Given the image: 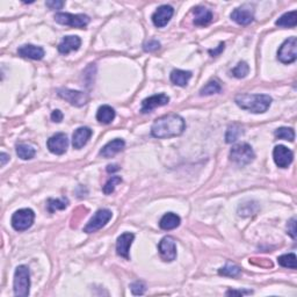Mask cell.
I'll return each mask as SVG.
<instances>
[{
  "label": "cell",
  "instance_id": "obj_1",
  "mask_svg": "<svg viewBox=\"0 0 297 297\" xmlns=\"http://www.w3.org/2000/svg\"><path fill=\"white\" fill-rule=\"evenodd\" d=\"M185 128V120L180 115H164L153 122L151 135L156 138H172L182 135Z\"/></svg>",
  "mask_w": 297,
  "mask_h": 297
},
{
  "label": "cell",
  "instance_id": "obj_2",
  "mask_svg": "<svg viewBox=\"0 0 297 297\" xmlns=\"http://www.w3.org/2000/svg\"><path fill=\"white\" fill-rule=\"evenodd\" d=\"M272 101V98L267 94H239L235 99L238 107L254 114H263L267 112Z\"/></svg>",
  "mask_w": 297,
  "mask_h": 297
},
{
  "label": "cell",
  "instance_id": "obj_3",
  "mask_svg": "<svg viewBox=\"0 0 297 297\" xmlns=\"http://www.w3.org/2000/svg\"><path fill=\"white\" fill-rule=\"evenodd\" d=\"M13 289L14 295L18 297H27L30 289V273L29 268L25 265L18 266L14 273V281H13Z\"/></svg>",
  "mask_w": 297,
  "mask_h": 297
},
{
  "label": "cell",
  "instance_id": "obj_4",
  "mask_svg": "<svg viewBox=\"0 0 297 297\" xmlns=\"http://www.w3.org/2000/svg\"><path fill=\"white\" fill-rule=\"evenodd\" d=\"M256 158L253 148L247 143H239L232 147L230 150V159L238 166H246Z\"/></svg>",
  "mask_w": 297,
  "mask_h": 297
},
{
  "label": "cell",
  "instance_id": "obj_5",
  "mask_svg": "<svg viewBox=\"0 0 297 297\" xmlns=\"http://www.w3.org/2000/svg\"><path fill=\"white\" fill-rule=\"evenodd\" d=\"M35 219V212L29 208L20 209L15 211L12 216L11 224L15 231H26L33 225Z\"/></svg>",
  "mask_w": 297,
  "mask_h": 297
},
{
  "label": "cell",
  "instance_id": "obj_6",
  "mask_svg": "<svg viewBox=\"0 0 297 297\" xmlns=\"http://www.w3.org/2000/svg\"><path fill=\"white\" fill-rule=\"evenodd\" d=\"M55 21L60 25L70 26L73 28H85L91 19L86 14H71V13H57Z\"/></svg>",
  "mask_w": 297,
  "mask_h": 297
},
{
  "label": "cell",
  "instance_id": "obj_7",
  "mask_svg": "<svg viewBox=\"0 0 297 297\" xmlns=\"http://www.w3.org/2000/svg\"><path fill=\"white\" fill-rule=\"evenodd\" d=\"M277 58L283 64L295 62L297 58V38L295 36L289 37L281 44L280 49L277 51Z\"/></svg>",
  "mask_w": 297,
  "mask_h": 297
},
{
  "label": "cell",
  "instance_id": "obj_8",
  "mask_svg": "<svg viewBox=\"0 0 297 297\" xmlns=\"http://www.w3.org/2000/svg\"><path fill=\"white\" fill-rule=\"evenodd\" d=\"M113 216V212L109 209H100L94 214V216L89 219V223L86 224V227L84 228V232L86 234H93L96 232L100 229L105 227L107 223L111 221Z\"/></svg>",
  "mask_w": 297,
  "mask_h": 297
},
{
  "label": "cell",
  "instance_id": "obj_9",
  "mask_svg": "<svg viewBox=\"0 0 297 297\" xmlns=\"http://www.w3.org/2000/svg\"><path fill=\"white\" fill-rule=\"evenodd\" d=\"M58 96L66 100L67 102H70L72 106H76V107H82V106L86 105L89 100V95L87 93L69 89H58Z\"/></svg>",
  "mask_w": 297,
  "mask_h": 297
},
{
  "label": "cell",
  "instance_id": "obj_10",
  "mask_svg": "<svg viewBox=\"0 0 297 297\" xmlns=\"http://www.w3.org/2000/svg\"><path fill=\"white\" fill-rule=\"evenodd\" d=\"M158 250H159V254L164 261H169V263H171V261L176 260L177 245L173 237H170V236L164 237L163 239L159 241Z\"/></svg>",
  "mask_w": 297,
  "mask_h": 297
},
{
  "label": "cell",
  "instance_id": "obj_11",
  "mask_svg": "<svg viewBox=\"0 0 297 297\" xmlns=\"http://www.w3.org/2000/svg\"><path fill=\"white\" fill-rule=\"evenodd\" d=\"M47 147L51 153L60 156V154L66 152L67 147H69V140H67V136L65 134L58 132V134L54 135V136H51L48 140Z\"/></svg>",
  "mask_w": 297,
  "mask_h": 297
},
{
  "label": "cell",
  "instance_id": "obj_12",
  "mask_svg": "<svg viewBox=\"0 0 297 297\" xmlns=\"http://www.w3.org/2000/svg\"><path fill=\"white\" fill-rule=\"evenodd\" d=\"M273 158L275 164L281 169H287L293 163V151L285 145H276L273 150Z\"/></svg>",
  "mask_w": 297,
  "mask_h": 297
},
{
  "label": "cell",
  "instance_id": "obj_13",
  "mask_svg": "<svg viewBox=\"0 0 297 297\" xmlns=\"http://www.w3.org/2000/svg\"><path fill=\"white\" fill-rule=\"evenodd\" d=\"M174 14V9L170 5H163L157 8V11L152 14V22L158 28H163L169 24Z\"/></svg>",
  "mask_w": 297,
  "mask_h": 297
},
{
  "label": "cell",
  "instance_id": "obj_14",
  "mask_svg": "<svg viewBox=\"0 0 297 297\" xmlns=\"http://www.w3.org/2000/svg\"><path fill=\"white\" fill-rule=\"evenodd\" d=\"M169 102H170V98L169 95L165 94V93H160V94L148 96V98L144 99L143 102H142L141 112L143 113V114H147V113L152 112L154 108L165 106Z\"/></svg>",
  "mask_w": 297,
  "mask_h": 297
},
{
  "label": "cell",
  "instance_id": "obj_15",
  "mask_svg": "<svg viewBox=\"0 0 297 297\" xmlns=\"http://www.w3.org/2000/svg\"><path fill=\"white\" fill-rule=\"evenodd\" d=\"M231 19L236 24L240 26L250 25L254 19L253 8L248 5H244L241 6V7L236 8L235 11L231 13Z\"/></svg>",
  "mask_w": 297,
  "mask_h": 297
},
{
  "label": "cell",
  "instance_id": "obj_16",
  "mask_svg": "<svg viewBox=\"0 0 297 297\" xmlns=\"http://www.w3.org/2000/svg\"><path fill=\"white\" fill-rule=\"evenodd\" d=\"M135 239V235L131 232H124L116 240V252L122 258H124L125 260H130V256H129V251H130V246L132 241Z\"/></svg>",
  "mask_w": 297,
  "mask_h": 297
},
{
  "label": "cell",
  "instance_id": "obj_17",
  "mask_svg": "<svg viewBox=\"0 0 297 297\" xmlns=\"http://www.w3.org/2000/svg\"><path fill=\"white\" fill-rule=\"evenodd\" d=\"M93 131L89 127H80L73 132L72 135V147L77 150L85 147L87 142L89 141Z\"/></svg>",
  "mask_w": 297,
  "mask_h": 297
},
{
  "label": "cell",
  "instance_id": "obj_18",
  "mask_svg": "<svg viewBox=\"0 0 297 297\" xmlns=\"http://www.w3.org/2000/svg\"><path fill=\"white\" fill-rule=\"evenodd\" d=\"M19 56L22 58H29V59L41 60L44 57L43 48L33 46V44H25L18 49Z\"/></svg>",
  "mask_w": 297,
  "mask_h": 297
},
{
  "label": "cell",
  "instance_id": "obj_19",
  "mask_svg": "<svg viewBox=\"0 0 297 297\" xmlns=\"http://www.w3.org/2000/svg\"><path fill=\"white\" fill-rule=\"evenodd\" d=\"M82 46V40L80 37L76 36V35H69V36H65L58 44V51L63 55H67L70 54L71 51H77Z\"/></svg>",
  "mask_w": 297,
  "mask_h": 297
},
{
  "label": "cell",
  "instance_id": "obj_20",
  "mask_svg": "<svg viewBox=\"0 0 297 297\" xmlns=\"http://www.w3.org/2000/svg\"><path fill=\"white\" fill-rule=\"evenodd\" d=\"M194 13V25L199 26V27H205L208 26L212 21V12L209 8L205 7V6H196L193 9Z\"/></svg>",
  "mask_w": 297,
  "mask_h": 297
},
{
  "label": "cell",
  "instance_id": "obj_21",
  "mask_svg": "<svg viewBox=\"0 0 297 297\" xmlns=\"http://www.w3.org/2000/svg\"><path fill=\"white\" fill-rule=\"evenodd\" d=\"M125 147V142L121 138H115L111 142H108L107 144L100 150V156L103 158H112L114 157L116 153H119L122 151Z\"/></svg>",
  "mask_w": 297,
  "mask_h": 297
},
{
  "label": "cell",
  "instance_id": "obj_22",
  "mask_svg": "<svg viewBox=\"0 0 297 297\" xmlns=\"http://www.w3.org/2000/svg\"><path fill=\"white\" fill-rule=\"evenodd\" d=\"M181 223V218L179 217L177 214L174 212H167L160 218L159 221V227L163 230L169 231V230H173V229H177Z\"/></svg>",
  "mask_w": 297,
  "mask_h": 297
},
{
  "label": "cell",
  "instance_id": "obj_23",
  "mask_svg": "<svg viewBox=\"0 0 297 297\" xmlns=\"http://www.w3.org/2000/svg\"><path fill=\"white\" fill-rule=\"evenodd\" d=\"M192 78V72L190 71H183V70H173L170 74V79L174 85L185 87L188 84L189 79Z\"/></svg>",
  "mask_w": 297,
  "mask_h": 297
},
{
  "label": "cell",
  "instance_id": "obj_24",
  "mask_svg": "<svg viewBox=\"0 0 297 297\" xmlns=\"http://www.w3.org/2000/svg\"><path fill=\"white\" fill-rule=\"evenodd\" d=\"M115 119V111L111 106L103 105L100 106L98 112H96V120L102 124L112 123L113 120Z\"/></svg>",
  "mask_w": 297,
  "mask_h": 297
},
{
  "label": "cell",
  "instance_id": "obj_25",
  "mask_svg": "<svg viewBox=\"0 0 297 297\" xmlns=\"http://www.w3.org/2000/svg\"><path fill=\"white\" fill-rule=\"evenodd\" d=\"M244 135V129L240 124L232 123L229 125L227 134H225V142L229 144L235 143L236 141H238Z\"/></svg>",
  "mask_w": 297,
  "mask_h": 297
},
{
  "label": "cell",
  "instance_id": "obj_26",
  "mask_svg": "<svg viewBox=\"0 0 297 297\" xmlns=\"http://www.w3.org/2000/svg\"><path fill=\"white\" fill-rule=\"evenodd\" d=\"M276 26L279 27H285V28H293L297 25V12L292 11L288 13H285L282 17H280L275 22Z\"/></svg>",
  "mask_w": 297,
  "mask_h": 297
},
{
  "label": "cell",
  "instance_id": "obj_27",
  "mask_svg": "<svg viewBox=\"0 0 297 297\" xmlns=\"http://www.w3.org/2000/svg\"><path fill=\"white\" fill-rule=\"evenodd\" d=\"M67 205H69V200L65 198L49 199L47 202V208H48V211L53 214V212L57 210H64V209L67 207Z\"/></svg>",
  "mask_w": 297,
  "mask_h": 297
},
{
  "label": "cell",
  "instance_id": "obj_28",
  "mask_svg": "<svg viewBox=\"0 0 297 297\" xmlns=\"http://www.w3.org/2000/svg\"><path fill=\"white\" fill-rule=\"evenodd\" d=\"M15 150H17V154L19 156V158H21V159L24 160L33 159L35 157V153H36L35 148L27 144H18Z\"/></svg>",
  "mask_w": 297,
  "mask_h": 297
},
{
  "label": "cell",
  "instance_id": "obj_29",
  "mask_svg": "<svg viewBox=\"0 0 297 297\" xmlns=\"http://www.w3.org/2000/svg\"><path fill=\"white\" fill-rule=\"evenodd\" d=\"M222 91V86L217 80H210L209 83H207L205 86L200 89V95L205 96V95H212V94H217Z\"/></svg>",
  "mask_w": 297,
  "mask_h": 297
},
{
  "label": "cell",
  "instance_id": "obj_30",
  "mask_svg": "<svg viewBox=\"0 0 297 297\" xmlns=\"http://www.w3.org/2000/svg\"><path fill=\"white\" fill-rule=\"evenodd\" d=\"M277 263H279L280 266L285 267V268H292V269L297 268L296 254L295 253L283 254V256L277 258Z\"/></svg>",
  "mask_w": 297,
  "mask_h": 297
},
{
  "label": "cell",
  "instance_id": "obj_31",
  "mask_svg": "<svg viewBox=\"0 0 297 297\" xmlns=\"http://www.w3.org/2000/svg\"><path fill=\"white\" fill-rule=\"evenodd\" d=\"M274 135H275V137L279 138V140H285L289 142H294V140H295V131H294V129L292 128L281 127L276 129Z\"/></svg>",
  "mask_w": 297,
  "mask_h": 297
},
{
  "label": "cell",
  "instance_id": "obj_32",
  "mask_svg": "<svg viewBox=\"0 0 297 297\" xmlns=\"http://www.w3.org/2000/svg\"><path fill=\"white\" fill-rule=\"evenodd\" d=\"M240 272H241L240 267H238L237 265L228 264L227 266L222 267V268L218 270V274H219V275H223V276L236 277V276L239 275Z\"/></svg>",
  "mask_w": 297,
  "mask_h": 297
},
{
  "label": "cell",
  "instance_id": "obj_33",
  "mask_svg": "<svg viewBox=\"0 0 297 297\" xmlns=\"http://www.w3.org/2000/svg\"><path fill=\"white\" fill-rule=\"evenodd\" d=\"M248 72H250V66H248V64L246 62H239L236 65V67H234L231 71V74L236 78L241 79L245 78V77L247 76Z\"/></svg>",
  "mask_w": 297,
  "mask_h": 297
},
{
  "label": "cell",
  "instance_id": "obj_34",
  "mask_svg": "<svg viewBox=\"0 0 297 297\" xmlns=\"http://www.w3.org/2000/svg\"><path fill=\"white\" fill-rule=\"evenodd\" d=\"M122 182V179L121 177H112L111 179L108 180L107 182H106V185L103 186V193H105L106 195H109L112 194L113 192L115 190V187L119 185V183Z\"/></svg>",
  "mask_w": 297,
  "mask_h": 297
},
{
  "label": "cell",
  "instance_id": "obj_35",
  "mask_svg": "<svg viewBox=\"0 0 297 297\" xmlns=\"http://www.w3.org/2000/svg\"><path fill=\"white\" fill-rule=\"evenodd\" d=\"M130 289L134 295H143L145 290H147V286H145L143 281H135L134 283L130 285Z\"/></svg>",
  "mask_w": 297,
  "mask_h": 297
},
{
  "label": "cell",
  "instance_id": "obj_36",
  "mask_svg": "<svg viewBox=\"0 0 297 297\" xmlns=\"http://www.w3.org/2000/svg\"><path fill=\"white\" fill-rule=\"evenodd\" d=\"M160 43L156 40H150L148 42H145L144 43V50L148 51V53H151V51H156L157 49H159Z\"/></svg>",
  "mask_w": 297,
  "mask_h": 297
},
{
  "label": "cell",
  "instance_id": "obj_37",
  "mask_svg": "<svg viewBox=\"0 0 297 297\" xmlns=\"http://www.w3.org/2000/svg\"><path fill=\"white\" fill-rule=\"evenodd\" d=\"M287 230L293 239H296V218L293 217L287 224Z\"/></svg>",
  "mask_w": 297,
  "mask_h": 297
},
{
  "label": "cell",
  "instance_id": "obj_38",
  "mask_svg": "<svg viewBox=\"0 0 297 297\" xmlns=\"http://www.w3.org/2000/svg\"><path fill=\"white\" fill-rule=\"evenodd\" d=\"M224 49H225V43L224 42H221L217 48H215V49H209L208 53L211 57H217L223 53V51H224Z\"/></svg>",
  "mask_w": 297,
  "mask_h": 297
},
{
  "label": "cell",
  "instance_id": "obj_39",
  "mask_svg": "<svg viewBox=\"0 0 297 297\" xmlns=\"http://www.w3.org/2000/svg\"><path fill=\"white\" fill-rule=\"evenodd\" d=\"M46 5L50 9H62L63 6L65 5V2L59 1V0H53V1H47Z\"/></svg>",
  "mask_w": 297,
  "mask_h": 297
},
{
  "label": "cell",
  "instance_id": "obj_40",
  "mask_svg": "<svg viewBox=\"0 0 297 297\" xmlns=\"http://www.w3.org/2000/svg\"><path fill=\"white\" fill-rule=\"evenodd\" d=\"M253 293L252 292V290H234V289H230V290H228L227 293H225V295L227 296H234V295H251V294Z\"/></svg>",
  "mask_w": 297,
  "mask_h": 297
},
{
  "label": "cell",
  "instance_id": "obj_41",
  "mask_svg": "<svg viewBox=\"0 0 297 297\" xmlns=\"http://www.w3.org/2000/svg\"><path fill=\"white\" fill-rule=\"evenodd\" d=\"M63 113L59 111V109H56V111H54L53 113H51V120H53L54 122H57V123H59V122L63 121Z\"/></svg>",
  "mask_w": 297,
  "mask_h": 297
},
{
  "label": "cell",
  "instance_id": "obj_42",
  "mask_svg": "<svg viewBox=\"0 0 297 297\" xmlns=\"http://www.w3.org/2000/svg\"><path fill=\"white\" fill-rule=\"evenodd\" d=\"M0 159H1V166H5V164L9 160V156L7 153L2 152L1 154H0Z\"/></svg>",
  "mask_w": 297,
  "mask_h": 297
},
{
  "label": "cell",
  "instance_id": "obj_43",
  "mask_svg": "<svg viewBox=\"0 0 297 297\" xmlns=\"http://www.w3.org/2000/svg\"><path fill=\"white\" fill-rule=\"evenodd\" d=\"M119 170H120V167H119L118 165H108L107 166V172L108 173L115 172V171H119Z\"/></svg>",
  "mask_w": 297,
  "mask_h": 297
}]
</instances>
